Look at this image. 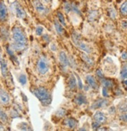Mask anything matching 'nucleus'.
Instances as JSON below:
<instances>
[{
	"label": "nucleus",
	"mask_w": 127,
	"mask_h": 131,
	"mask_svg": "<svg viewBox=\"0 0 127 131\" xmlns=\"http://www.w3.org/2000/svg\"><path fill=\"white\" fill-rule=\"evenodd\" d=\"M115 112V108L114 106L111 107V108H109V113L110 114H114Z\"/></svg>",
	"instance_id": "79ce46f5"
},
{
	"label": "nucleus",
	"mask_w": 127,
	"mask_h": 131,
	"mask_svg": "<svg viewBox=\"0 0 127 131\" xmlns=\"http://www.w3.org/2000/svg\"><path fill=\"white\" fill-rule=\"evenodd\" d=\"M8 18V9L3 1L0 2V21L4 22Z\"/></svg>",
	"instance_id": "0eeeda50"
},
{
	"label": "nucleus",
	"mask_w": 127,
	"mask_h": 131,
	"mask_svg": "<svg viewBox=\"0 0 127 131\" xmlns=\"http://www.w3.org/2000/svg\"><path fill=\"white\" fill-rule=\"evenodd\" d=\"M18 128L21 130H31L32 129L27 123H21L20 124H19Z\"/></svg>",
	"instance_id": "c756f323"
},
{
	"label": "nucleus",
	"mask_w": 127,
	"mask_h": 131,
	"mask_svg": "<svg viewBox=\"0 0 127 131\" xmlns=\"http://www.w3.org/2000/svg\"><path fill=\"white\" fill-rule=\"evenodd\" d=\"M63 9H64L66 14H69L70 11H72L71 4L70 3H68V2H65L64 4H63Z\"/></svg>",
	"instance_id": "c85d7f7f"
},
{
	"label": "nucleus",
	"mask_w": 127,
	"mask_h": 131,
	"mask_svg": "<svg viewBox=\"0 0 127 131\" xmlns=\"http://www.w3.org/2000/svg\"><path fill=\"white\" fill-rule=\"evenodd\" d=\"M3 129H4V127H3V124L0 123V130H3Z\"/></svg>",
	"instance_id": "49530a36"
},
{
	"label": "nucleus",
	"mask_w": 127,
	"mask_h": 131,
	"mask_svg": "<svg viewBox=\"0 0 127 131\" xmlns=\"http://www.w3.org/2000/svg\"><path fill=\"white\" fill-rule=\"evenodd\" d=\"M67 113V111L66 109H63V108H59L55 112V115L59 118H62V117H64Z\"/></svg>",
	"instance_id": "cd10ccee"
},
{
	"label": "nucleus",
	"mask_w": 127,
	"mask_h": 131,
	"mask_svg": "<svg viewBox=\"0 0 127 131\" xmlns=\"http://www.w3.org/2000/svg\"><path fill=\"white\" fill-rule=\"evenodd\" d=\"M118 109L120 112H127V103H122L119 105Z\"/></svg>",
	"instance_id": "7c9ffc66"
},
{
	"label": "nucleus",
	"mask_w": 127,
	"mask_h": 131,
	"mask_svg": "<svg viewBox=\"0 0 127 131\" xmlns=\"http://www.w3.org/2000/svg\"><path fill=\"white\" fill-rule=\"evenodd\" d=\"M76 124H77V121L75 119V118H68L65 120V125L70 129L75 128Z\"/></svg>",
	"instance_id": "dca6fc26"
},
{
	"label": "nucleus",
	"mask_w": 127,
	"mask_h": 131,
	"mask_svg": "<svg viewBox=\"0 0 127 131\" xmlns=\"http://www.w3.org/2000/svg\"><path fill=\"white\" fill-rule=\"evenodd\" d=\"M108 104V101L105 98H101L94 101L91 106V108L94 109H98L101 108H104V107H106Z\"/></svg>",
	"instance_id": "6e6552de"
},
{
	"label": "nucleus",
	"mask_w": 127,
	"mask_h": 131,
	"mask_svg": "<svg viewBox=\"0 0 127 131\" xmlns=\"http://www.w3.org/2000/svg\"><path fill=\"white\" fill-rule=\"evenodd\" d=\"M122 83H123L124 87L127 90V79H123L122 80Z\"/></svg>",
	"instance_id": "a18cd8bd"
},
{
	"label": "nucleus",
	"mask_w": 127,
	"mask_h": 131,
	"mask_svg": "<svg viewBox=\"0 0 127 131\" xmlns=\"http://www.w3.org/2000/svg\"><path fill=\"white\" fill-rule=\"evenodd\" d=\"M86 81L87 82V84L89 85L90 87L93 88L94 90L98 88V82L96 81V79H94V76H92L90 75H88L86 76Z\"/></svg>",
	"instance_id": "f8f14e48"
},
{
	"label": "nucleus",
	"mask_w": 127,
	"mask_h": 131,
	"mask_svg": "<svg viewBox=\"0 0 127 131\" xmlns=\"http://www.w3.org/2000/svg\"><path fill=\"white\" fill-rule=\"evenodd\" d=\"M122 58L123 60H127V51H124L122 53Z\"/></svg>",
	"instance_id": "a19ab883"
},
{
	"label": "nucleus",
	"mask_w": 127,
	"mask_h": 131,
	"mask_svg": "<svg viewBox=\"0 0 127 131\" xmlns=\"http://www.w3.org/2000/svg\"><path fill=\"white\" fill-rule=\"evenodd\" d=\"M57 18H58V20H59L61 25L64 27L66 26V20H65V17L63 16V14L61 13V12H58L57 13Z\"/></svg>",
	"instance_id": "b1692460"
},
{
	"label": "nucleus",
	"mask_w": 127,
	"mask_h": 131,
	"mask_svg": "<svg viewBox=\"0 0 127 131\" xmlns=\"http://www.w3.org/2000/svg\"><path fill=\"white\" fill-rule=\"evenodd\" d=\"M102 95L104 97H108V91L106 87H104L102 89Z\"/></svg>",
	"instance_id": "c9c22d12"
},
{
	"label": "nucleus",
	"mask_w": 127,
	"mask_h": 131,
	"mask_svg": "<svg viewBox=\"0 0 127 131\" xmlns=\"http://www.w3.org/2000/svg\"><path fill=\"white\" fill-rule=\"evenodd\" d=\"M0 102L4 105H7L10 102V96L3 89H0Z\"/></svg>",
	"instance_id": "1a4fd4ad"
},
{
	"label": "nucleus",
	"mask_w": 127,
	"mask_h": 131,
	"mask_svg": "<svg viewBox=\"0 0 127 131\" xmlns=\"http://www.w3.org/2000/svg\"><path fill=\"white\" fill-rule=\"evenodd\" d=\"M108 17L111 19L114 20V19L116 18L117 13H116V11H115V9H113V8H108Z\"/></svg>",
	"instance_id": "a878e982"
},
{
	"label": "nucleus",
	"mask_w": 127,
	"mask_h": 131,
	"mask_svg": "<svg viewBox=\"0 0 127 131\" xmlns=\"http://www.w3.org/2000/svg\"><path fill=\"white\" fill-rule=\"evenodd\" d=\"M101 84L104 87H106L107 89H111L113 87V82L110 79H101Z\"/></svg>",
	"instance_id": "412c9836"
},
{
	"label": "nucleus",
	"mask_w": 127,
	"mask_h": 131,
	"mask_svg": "<svg viewBox=\"0 0 127 131\" xmlns=\"http://www.w3.org/2000/svg\"><path fill=\"white\" fill-rule=\"evenodd\" d=\"M100 126H101V124L96 121L92 123V128H93V129H98L100 128Z\"/></svg>",
	"instance_id": "e433bc0d"
},
{
	"label": "nucleus",
	"mask_w": 127,
	"mask_h": 131,
	"mask_svg": "<svg viewBox=\"0 0 127 131\" xmlns=\"http://www.w3.org/2000/svg\"><path fill=\"white\" fill-rule=\"evenodd\" d=\"M76 77H77V81H78V86H79V88L81 90V89H83V83H82V82H81V79H80V78L76 75Z\"/></svg>",
	"instance_id": "58836bf2"
},
{
	"label": "nucleus",
	"mask_w": 127,
	"mask_h": 131,
	"mask_svg": "<svg viewBox=\"0 0 127 131\" xmlns=\"http://www.w3.org/2000/svg\"><path fill=\"white\" fill-rule=\"evenodd\" d=\"M8 116L6 115V113L0 108V122L2 123H6L8 122Z\"/></svg>",
	"instance_id": "4be33fe9"
},
{
	"label": "nucleus",
	"mask_w": 127,
	"mask_h": 131,
	"mask_svg": "<svg viewBox=\"0 0 127 131\" xmlns=\"http://www.w3.org/2000/svg\"><path fill=\"white\" fill-rule=\"evenodd\" d=\"M43 39L45 42H49L50 40V37H49V35L48 34H45L44 35V36H43Z\"/></svg>",
	"instance_id": "ea45409f"
},
{
	"label": "nucleus",
	"mask_w": 127,
	"mask_h": 131,
	"mask_svg": "<svg viewBox=\"0 0 127 131\" xmlns=\"http://www.w3.org/2000/svg\"><path fill=\"white\" fill-rule=\"evenodd\" d=\"M12 38L13 42L11 47L14 51H23L24 50L28 45V40L24 31L20 27L14 26L12 29Z\"/></svg>",
	"instance_id": "f257e3e1"
},
{
	"label": "nucleus",
	"mask_w": 127,
	"mask_h": 131,
	"mask_svg": "<svg viewBox=\"0 0 127 131\" xmlns=\"http://www.w3.org/2000/svg\"><path fill=\"white\" fill-rule=\"evenodd\" d=\"M120 77L121 79H127V64H123L121 69V72H120Z\"/></svg>",
	"instance_id": "5701e85b"
},
{
	"label": "nucleus",
	"mask_w": 127,
	"mask_h": 131,
	"mask_svg": "<svg viewBox=\"0 0 127 131\" xmlns=\"http://www.w3.org/2000/svg\"><path fill=\"white\" fill-rule=\"evenodd\" d=\"M51 50H52V51H56L57 50V48H56V46L55 45V44H51Z\"/></svg>",
	"instance_id": "c03bdc74"
},
{
	"label": "nucleus",
	"mask_w": 127,
	"mask_h": 131,
	"mask_svg": "<svg viewBox=\"0 0 127 131\" xmlns=\"http://www.w3.org/2000/svg\"><path fill=\"white\" fill-rule=\"evenodd\" d=\"M33 93L40 101L41 103L46 106L49 105L52 102V96L49 93V91L42 86L36 87L33 90Z\"/></svg>",
	"instance_id": "f03ea898"
},
{
	"label": "nucleus",
	"mask_w": 127,
	"mask_h": 131,
	"mask_svg": "<svg viewBox=\"0 0 127 131\" xmlns=\"http://www.w3.org/2000/svg\"><path fill=\"white\" fill-rule=\"evenodd\" d=\"M10 8L17 17L22 19V20H24L27 17V14H26L24 9L22 7V6L17 1H15L11 4Z\"/></svg>",
	"instance_id": "7ed1b4c3"
},
{
	"label": "nucleus",
	"mask_w": 127,
	"mask_h": 131,
	"mask_svg": "<svg viewBox=\"0 0 127 131\" xmlns=\"http://www.w3.org/2000/svg\"><path fill=\"white\" fill-rule=\"evenodd\" d=\"M81 57H82V59H83V61L85 62V63H87L88 65H90V66H92V65H94V61L92 60V59L87 54V53H81Z\"/></svg>",
	"instance_id": "6ab92c4d"
},
{
	"label": "nucleus",
	"mask_w": 127,
	"mask_h": 131,
	"mask_svg": "<svg viewBox=\"0 0 127 131\" xmlns=\"http://www.w3.org/2000/svg\"><path fill=\"white\" fill-rule=\"evenodd\" d=\"M1 34L3 35V37L4 38V39H7L9 37V31H7V29L6 28H2V29H1Z\"/></svg>",
	"instance_id": "473e14b6"
},
{
	"label": "nucleus",
	"mask_w": 127,
	"mask_h": 131,
	"mask_svg": "<svg viewBox=\"0 0 127 131\" xmlns=\"http://www.w3.org/2000/svg\"><path fill=\"white\" fill-rule=\"evenodd\" d=\"M94 121L99 123L100 124H104L107 122V118L105 115L100 111H98L95 112V114L94 115Z\"/></svg>",
	"instance_id": "9b49d317"
},
{
	"label": "nucleus",
	"mask_w": 127,
	"mask_h": 131,
	"mask_svg": "<svg viewBox=\"0 0 127 131\" xmlns=\"http://www.w3.org/2000/svg\"><path fill=\"white\" fill-rule=\"evenodd\" d=\"M98 17V12L97 10H91L88 14V20L90 22H94Z\"/></svg>",
	"instance_id": "aec40b11"
},
{
	"label": "nucleus",
	"mask_w": 127,
	"mask_h": 131,
	"mask_svg": "<svg viewBox=\"0 0 127 131\" xmlns=\"http://www.w3.org/2000/svg\"><path fill=\"white\" fill-rule=\"evenodd\" d=\"M43 1H44V2H45V3H49V2H50V0H43Z\"/></svg>",
	"instance_id": "de8ad7c7"
},
{
	"label": "nucleus",
	"mask_w": 127,
	"mask_h": 131,
	"mask_svg": "<svg viewBox=\"0 0 127 131\" xmlns=\"http://www.w3.org/2000/svg\"><path fill=\"white\" fill-rule=\"evenodd\" d=\"M6 52H7L8 55L9 56V57H10L11 60H12L13 62L18 64L17 58V57H16V55H15V53H14V50L12 49V47H10L9 46H6Z\"/></svg>",
	"instance_id": "2eb2a0df"
},
{
	"label": "nucleus",
	"mask_w": 127,
	"mask_h": 131,
	"mask_svg": "<svg viewBox=\"0 0 127 131\" xmlns=\"http://www.w3.org/2000/svg\"><path fill=\"white\" fill-rule=\"evenodd\" d=\"M74 101L77 105H82V104H85L87 103V97L85 96V95H84L83 93H79L75 97Z\"/></svg>",
	"instance_id": "4468645a"
},
{
	"label": "nucleus",
	"mask_w": 127,
	"mask_h": 131,
	"mask_svg": "<svg viewBox=\"0 0 127 131\" xmlns=\"http://www.w3.org/2000/svg\"><path fill=\"white\" fill-rule=\"evenodd\" d=\"M37 70L41 75H45L49 70V64L48 60L44 57L39 58L37 63Z\"/></svg>",
	"instance_id": "39448f33"
},
{
	"label": "nucleus",
	"mask_w": 127,
	"mask_h": 131,
	"mask_svg": "<svg viewBox=\"0 0 127 131\" xmlns=\"http://www.w3.org/2000/svg\"><path fill=\"white\" fill-rule=\"evenodd\" d=\"M96 75H97V76L100 79H104V74L102 73V71H101V70H100V69H98L97 71H96Z\"/></svg>",
	"instance_id": "f704fd0d"
},
{
	"label": "nucleus",
	"mask_w": 127,
	"mask_h": 131,
	"mask_svg": "<svg viewBox=\"0 0 127 131\" xmlns=\"http://www.w3.org/2000/svg\"><path fill=\"white\" fill-rule=\"evenodd\" d=\"M59 62L62 65V67L69 66V63H70V62H69V57H67L66 53L64 51H61L59 53Z\"/></svg>",
	"instance_id": "ddd939ff"
},
{
	"label": "nucleus",
	"mask_w": 127,
	"mask_h": 131,
	"mask_svg": "<svg viewBox=\"0 0 127 131\" xmlns=\"http://www.w3.org/2000/svg\"><path fill=\"white\" fill-rule=\"evenodd\" d=\"M68 83H69V87H70L71 90H75L76 88V86H77V84H76V79L74 75L72 74L70 76V78H69Z\"/></svg>",
	"instance_id": "a211bd4d"
},
{
	"label": "nucleus",
	"mask_w": 127,
	"mask_h": 131,
	"mask_svg": "<svg viewBox=\"0 0 127 131\" xmlns=\"http://www.w3.org/2000/svg\"><path fill=\"white\" fill-rule=\"evenodd\" d=\"M18 81H19V82L20 83V84H21L22 86L26 85L27 81V76H26V75L24 74V73L20 74V75L18 76Z\"/></svg>",
	"instance_id": "393cba45"
},
{
	"label": "nucleus",
	"mask_w": 127,
	"mask_h": 131,
	"mask_svg": "<svg viewBox=\"0 0 127 131\" xmlns=\"http://www.w3.org/2000/svg\"><path fill=\"white\" fill-rule=\"evenodd\" d=\"M33 5L34 9L40 14H47L49 13V9L46 7L40 0H33Z\"/></svg>",
	"instance_id": "423d86ee"
},
{
	"label": "nucleus",
	"mask_w": 127,
	"mask_h": 131,
	"mask_svg": "<svg viewBox=\"0 0 127 131\" xmlns=\"http://www.w3.org/2000/svg\"><path fill=\"white\" fill-rule=\"evenodd\" d=\"M0 68H1V72L4 77H6L9 75V68L7 66V62L1 55H0Z\"/></svg>",
	"instance_id": "9d476101"
},
{
	"label": "nucleus",
	"mask_w": 127,
	"mask_h": 131,
	"mask_svg": "<svg viewBox=\"0 0 127 131\" xmlns=\"http://www.w3.org/2000/svg\"><path fill=\"white\" fill-rule=\"evenodd\" d=\"M120 119L123 122H127V112H124L120 116Z\"/></svg>",
	"instance_id": "4c0bfd02"
},
{
	"label": "nucleus",
	"mask_w": 127,
	"mask_h": 131,
	"mask_svg": "<svg viewBox=\"0 0 127 131\" xmlns=\"http://www.w3.org/2000/svg\"><path fill=\"white\" fill-rule=\"evenodd\" d=\"M122 28H127V22L126 21H125V20H123V21H122Z\"/></svg>",
	"instance_id": "37998d69"
},
{
	"label": "nucleus",
	"mask_w": 127,
	"mask_h": 131,
	"mask_svg": "<svg viewBox=\"0 0 127 131\" xmlns=\"http://www.w3.org/2000/svg\"><path fill=\"white\" fill-rule=\"evenodd\" d=\"M71 6H72V11L74 12L75 14L80 15V16H81L82 14H81V11H80V9L78 8L77 6H76L75 4H71Z\"/></svg>",
	"instance_id": "2f4dec72"
},
{
	"label": "nucleus",
	"mask_w": 127,
	"mask_h": 131,
	"mask_svg": "<svg viewBox=\"0 0 127 131\" xmlns=\"http://www.w3.org/2000/svg\"><path fill=\"white\" fill-rule=\"evenodd\" d=\"M73 41L75 45L78 47L80 50H83L84 52H85L87 53H90V51H91L90 47L88 45H87L85 42L81 41V39H80V36L79 35V34L74 33L73 35Z\"/></svg>",
	"instance_id": "20e7f679"
},
{
	"label": "nucleus",
	"mask_w": 127,
	"mask_h": 131,
	"mask_svg": "<svg viewBox=\"0 0 127 131\" xmlns=\"http://www.w3.org/2000/svg\"><path fill=\"white\" fill-rule=\"evenodd\" d=\"M44 31V28L42 26H38L35 30V33L37 35H41Z\"/></svg>",
	"instance_id": "72a5a7b5"
},
{
	"label": "nucleus",
	"mask_w": 127,
	"mask_h": 131,
	"mask_svg": "<svg viewBox=\"0 0 127 131\" xmlns=\"http://www.w3.org/2000/svg\"><path fill=\"white\" fill-rule=\"evenodd\" d=\"M54 25H55V28L56 32L59 35H63L64 33V28L63 26L61 25V23L58 20H55L54 21Z\"/></svg>",
	"instance_id": "f3484780"
},
{
	"label": "nucleus",
	"mask_w": 127,
	"mask_h": 131,
	"mask_svg": "<svg viewBox=\"0 0 127 131\" xmlns=\"http://www.w3.org/2000/svg\"><path fill=\"white\" fill-rule=\"evenodd\" d=\"M120 14L124 17L127 16V2H125L121 6V7H120Z\"/></svg>",
	"instance_id": "bb28decb"
}]
</instances>
